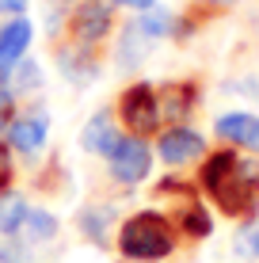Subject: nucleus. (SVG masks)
<instances>
[{"instance_id": "obj_1", "label": "nucleus", "mask_w": 259, "mask_h": 263, "mask_svg": "<svg viewBox=\"0 0 259 263\" xmlns=\"http://www.w3.org/2000/svg\"><path fill=\"white\" fill-rule=\"evenodd\" d=\"M202 187L221 206V214L240 217L252 210V202L259 195V164L255 160H240L233 149H217L202 164Z\"/></svg>"}, {"instance_id": "obj_2", "label": "nucleus", "mask_w": 259, "mask_h": 263, "mask_svg": "<svg viewBox=\"0 0 259 263\" xmlns=\"http://www.w3.org/2000/svg\"><path fill=\"white\" fill-rule=\"evenodd\" d=\"M175 248V225L164 214H133L118 229V252L126 259H164Z\"/></svg>"}, {"instance_id": "obj_3", "label": "nucleus", "mask_w": 259, "mask_h": 263, "mask_svg": "<svg viewBox=\"0 0 259 263\" xmlns=\"http://www.w3.org/2000/svg\"><path fill=\"white\" fill-rule=\"evenodd\" d=\"M118 119L133 138H149L160 130V107H156V88L153 84H130L118 96Z\"/></svg>"}, {"instance_id": "obj_4", "label": "nucleus", "mask_w": 259, "mask_h": 263, "mask_svg": "<svg viewBox=\"0 0 259 263\" xmlns=\"http://www.w3.org/2000/svg\"><path fill=\"white\" fill-rule=\"evenodd\" d=\"M114 27V4L111 0H84L69 20V34L80 46H99Z\"/></svg>"}, {"instance_id": "obj_5", "label": "nucleus", "mask_w": 259, "mask_h": 263, "mask_svg": "<svg viewBox=\"0 0 259 263\" xmlns=\"http://www.w3.org/2000/svg\"><path fill=\"white\" fill-rule=\"evenodd\" d=\"M149 168H153V153H149V145L141 138H122L114 145L111 153V176L118 179V183H141V179L149 176Z\"/></svg>"}, {"instance_id": "obj_6", "label": "nucleus", "mask_w": 259, "mask_h": 263, "mask_svg": "<svg viewBox=\"0 0 259 263\" xmlns=\"http://www.w3.org/2000/svg\"><path fill=\"white\" fill-rule=\"evenodd\" d=\"M156 149H160V160H164V164H187V160L202 157L206 141H202V134L187 130V126H172V130L160 134Z\"/></svg>"}, {"instance_id": "obj_7", "label": "nucleus", "mask_w": 259, "mask_h": 263, "mask_svg": "<svg viewBox=\"0 0 259 263\" xmlns=\"http://www.w3.org/2000/svg\"><path fill=\"white\" fill-rule=\"evenodd\" d=\"M31 34H34V31H31V23L19 20V15H15L12 23L0 27V84H4L8 72H12V69L23 61L27 46H31Z\"/></svg>"}, {"instance_id": "obj_8", "label": "nucleus", "mask_w": 259, "mask_h": 263, "mask_svg": "<svg viewBox=\"0 0 259 263\" xmlns=\"http://www.w3.org/2000/svg\"><path fill=\"white\" fill-rule=\"evenodd\" d=\"M221 141L229 145H244V149H255L259 153V115H248V111H233V115H221L213 122Z\"/></svg>"}, {"instance_id": "obj_9", "label": "nucleus", "mask_w": 259, "mask_h": 263, "mask_svg": "<svg viewBox=\"0 0 259 263\" xmlns=\"http://www.w3.org/2000/svg\"><path fill=\"white\" fill-rule=\"evenodd\" d=\"M46 115L42 111H31V115H19V119H12V126H8V138H12V149L19 153H38L42 145H46Z\"/></svg>"}, {"instance_id": "obj_10", "label": "nucleus", "mask_w": 259, "mask_h": 263, "mask_svg": "<svg viewBox=\"0 0 259 263\" xmlns=\"http://www.w3.org/2000/svg\"><path fill=\"white\" fill-rule=\"evenodd\" d=\"M156 107H160V122H183L194 107V84L187 80H172L156 92Z\"/></svg>"}, {"instance_id": "obj_11", "label": "nucleus", "mask_w": 259, "mask_h": 263, "mask_svg": "<svg viewBox=\"0 0 259 263\" xmlns=\"http://www.w3.org/2000/svg\"><path fill=\"white\" fill-rule=\"evenodd\" d=\"M118 141H122V134H118V126H114L111 111L92 115L88 126H84V134H80V145H84L88 153H103V157H111Z\"/></svg>"}, {"instance_id": "obj_12", "label": "nucleus", "mask_w": 259, "mask_h": 263, "mask_svg": "<svg viewBox=\"0 0 259 263\" xmlns=\"http://www.w3.org/2000/svg\"><path fill=\"white\" fill-rule=\"evenodd\" d=\"M95 46H76L73 50H61L57 53V61H61V69H65V77H73L76 84H88V80L95 77V69H99V61H95Z\"/></svg>"}, {"instance_id": "obj_13", "label": "nucleus", "mask_w": 259, "mask_h": 263, "mask_svg": "<svg viewBox=\"0 0 259 263\" xmlns=\"http://www.w3.org/2000/svg\"><path fill=\"white\" fill-rule=\"evenodd\" d=\"M137 31L149 39H168V34H180V23H175V12H168V8H149L141 15Z\"/></svg>"}, {"instance_id": "obj_14", "label": "nucleus", "mask_w": 259, "mask_h": 263, "mask_svg": "<svg viewBox=\"0 0 259 263\" xmlns=\"http://www.w3.org/2000/svg\"><path fill=\"white\" fill-rule=\"evenodd\" d=\"M180 229H183L191 240H202V237H210L213 221H210V214H206V210H202V206L191 198V202H187L183 210H180Z\"/></svg>"}, {"instance_id": "obj_15", "label": "nucleus", "mask_w": 259, "mask_h": 263, "mask_svg": "<svg viewBox=\"0 0 259 263\" xmlns=\"http://www.w3.org/2000/svg\"><path fill=\"white\" fill-rule=\"evenodd\" d=\"M19 229H23L31 240H53V237H57V217L46 214V210H27V217H23Z\"/></svg>"}, {"instance_id": "obj_16", "label": "nucleus", "mask_w": 259, "mask_h": 263, "mask_svg": "<svg viewBox=\"0 0 259 263\" xmlns=\"http://www.w3.org/2000/svg\"><path fill=\"white\" fill-rule=\"evenodd\" d=\"M27 210H31V206H27L19 195H4L0 198V229H4L8 237H15L19 225H23V217H27Z\"/></svg>"}, {"instance_id": "obj_17", "label": "nucleus", "mask_w": 259, "mask_h": 263, "mask_svg": "<svg viewBox=\"0 0 259 263\" xmlns=\"http://www.w3.org/2000/svg\"><path fill=\"white\" fill-rule=\"evenodd\" d=\"M4 84H12V88H8L12 96H15V92H31L34 84H42V72H38V65H34V61H19V65L8 72Z\"/></svg>"}, {"instance_id": "obj_18", "label": "nucleus", "mask_w": 259, "mask_h": 263, "mask_svg": "<svg viewBox=\"0 0 259 263\" xmlns=\"http://www.w3.org/2000/svg\"><path fill=\"white\" fill-rule=\"evenodd\" d=\"M111 217H114V210H111V206H103V210H88L84 217H80V225H84V233H88V237H95V240H99Z\"/></svg>"}, {"instance_id": "obj_19", "label": "nucleus", "mask_w": 259, "mask_h": 263, "mask_svg": "<svg viewBox=\"0 0 259 263\" xmlns=\"http://www.w3.org/2000/svg\"><path fill=\"white\" fill-rule=\"evenodd\" d=\"M236 252L244 259H255L259 256V221H252L248 229H240V240H236Z\"/></svg>"}, {"instance_id": "obj_20", "label": "nucleus", "mask_w": 259, "mask_h": 263, "mask_svg": "<svg viewBox=\"0 0 259 263\" xmlns=\"http://www.w3.org/2000/svg\"><path fill=\"white\" fill-rule=\"evenodd\" d=\"M0 263H27V252H23V244L8 237L4 244H0Z\"/></svg>"}, {"instance_id": "obj_21", "label": "nucleus", "mask_w": 259, "mask_h": 263, "mask_svg": "<svg viewBox=\"0 0 259 263\" xmlns=\"http://www.w3.org/2000/svg\"><path fill=\"white\" fill-rule=\"evenodd\" d=\"M12 119H15V96L4 88V92H0V134L12 126Z\"/></svg>"}, {"instance_id": "obj_22", "label": "nucleus", "mask_w": 259, "mask_h": 263, "mask_svg": "<svg viewBox=\"0 0 259 263\" xmlns=\"http://www.w3.org/2000/svg\"><path fill=\"white\" fill-rule=\"evenodd\" d=\"M12 183V149L8 145H0V191Z\"/></svg>"}, {"instance_id": "obj_23", "label": "nucleus", "mask_w": 259, "mask_h": 263, "mask_svg": "<svg viewBox=\"0 0 259 263\" xmlns=\"http://www.w3.org/2000/svg\"><path fill=\"white\" fill-rule=\"evenodd\" d=\"M27 8V0H0V12H8V15H19Z\"/></svg>"}, {"instance_id": "obj_24", "label": "nucleus", "mask_w": 259, "mask_h": 263, "mask_svg": "<svg viewBox=\"0 0 259 263\" xmlns=\"http://www.w3.org/2000/svg\"><path fill=\"white\" fill-rule=\"evenodd\" d=\"M111 4H122V8H137V12H149L153 0H111Z\"/></svg>"}, {"instance_id": "obj_25", "label": "nucleus", "mask_w": 259, "mask_h": 263, "mask_svg": "<svg viewBox=\"0 0 259 263\" xmlns=\"http://www.w3.org/2000/svg\"><path fill=\"white\" fill-rule=\"evenodd\" d=\"M206 4H225L229 8V4H236V0H206Z\"/></svg>"}, {"instance_id": "obj_26", "label": "nucleus", "mask_w": 259, "mask_h": 263, "mask_svg": "<svg viewBox=\"0 0 259 263\" xmlns=\"http://www.w3.org/2000/svg\"><path fill=\"white\" fill-rule=\"evenodd\" d=\"M65 4H69V0H65Z\"/></svg>"}]
</instances>
